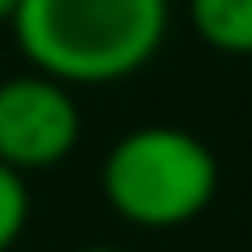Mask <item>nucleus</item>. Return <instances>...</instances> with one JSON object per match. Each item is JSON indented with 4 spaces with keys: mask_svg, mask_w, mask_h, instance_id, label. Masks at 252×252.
<instances>
[{
    "mask_svg": "<svg viewBox=\"0 0 252 252\" xmlns=\"http://www.w3.org/2000/svg\"><path fill=\"white\" fill-rule=\"evenodd\" d=\"M80 103L70 84L42 70L0 80V163L14 173L56 168L80 145Z\"/></svg>",
    "mask_w": 252,
    "mask_h": 252,
    "instance_id": "obj_3",
    "label": "nucleus"
},
{
    "mask_svg": "<svg viewBox=\"0 0 252 252\" xmlns=\"http://www.w3.org/2000/svg\"><path fill=\"white\" fill-rule=\"evenodd\" d=\"M19 9V0H0V24H9V14Z\"/></svg>",
    "mask_w": 252,
    "mask_h": 252,
    "instance_id": "obj_6",
    "label": "nucleus"
},
{
    "mask_svg": "<svg viewBox=\"0 0 252 252\" xmlns=\"http://www.w3.org/2000/svg\"><path fill=\"white\" fill-rule=\"evenodd\" d=\"M80 252H117V248H80Z\"/></svg>",
    "mask_w": 252,
    "mask_h": 252,
    "instance_id": "obj_7",
    "label": "nucleus"
},
{
    "mask_svg": "<svg viewBox=\"0 0 252 252\" xmlns=\"http://www.w3.org/2000/svg\"><path fill=\"white\" fill-rule=\"evenodd\" d=\"M24 224H28V182H24V173L0 163V252H9L19 243Z\"/></svg>",
    "mask_w": 252,
    "mask_h": 252,
    "instance_id": "obj_5",
    "label": "nucleus"
},
{
    "mask_svg": "<svg viewBox=\"0 0 252 252\" xmlns=\"http://www.w3.org/2000/svg\"><path fill=\"white\" fill-rule=\"evenodd\" d=\"M19 52L61 84H112L145 70L168 33V0H19Z\"/></svg>",
    "mask_w": 252,
    "mask_h": 252,
    "instance_id": "obj_1",
    "label": "nucleus"
},
{
    "mask_svg": "<svg viewBox=\"0 0 252 252\" xmlns=\"http://www.w3.org/2000/svg\"><path fill=\"white\" fill-rule=\"evenodd\" d=\"M191 28L224 56H252V0H191Z\"/></svg>",
    "mask_w": 252,
    "mask_h": 252,
    "instance_id": "obj_4",
    "label": "nucleus"
},
{
    "mask_svg": "<svg viewBox=\"0 0 252 252\" xmlns=\"http://www.w3.org/2000/svg\"><path fill=\"white\" fill-rule=\"evenodd\" d=\"M220 191V163L182 126H135L103 159V196L126 224L178 229L206 215Z\"/></svg>",
    "mask_w": 252,
    "mask_h": 252,
    "instance_id": "obj_2",
    "label": "nucleus"
}]
</instances>
